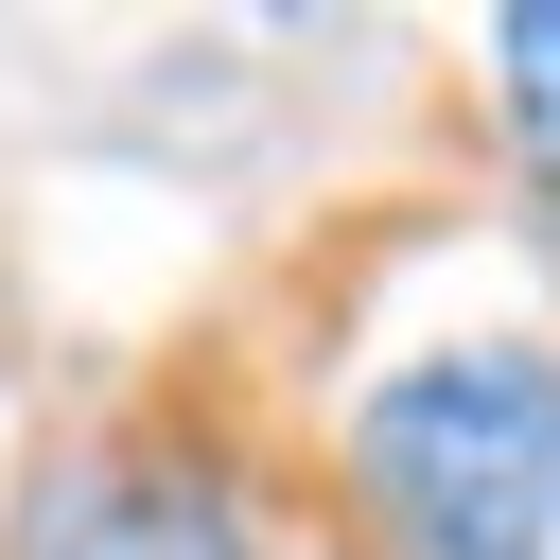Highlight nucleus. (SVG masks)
Masks as SVG:
<instances>
[{
  "label": "nucleus",
  "mask_w": 560,
  "mask_h": 560,
  "mask_svg": "<svg viewBox=\"0 0 560 560\" xmlns=\"http://www.w3.org/2000/svg\"><path fill=\"white\" fill-rule=\"evenodd\" d=\"M385 560H560V350H420L350 420Z\"/></svg>",
  "instance_id": "nucleus-1"
},
{
  "label": "nucleus",
  "mask_w": 560,
  "mask_h": 560,
  "mask_svg": "<svg viewBox=\"0 0 560 560\" xmlns=\"http://www.w3.org/2000/svg\"><path fill=\"white\" fill-rule=\"evenodd\" d=\"M18 560H262V542H245L228 472H192V455H70V472H35Z\"/></svg>",
  "instance_id": "nucleus-2"
},
{
  "label": "nucleus",
  "mask_w": 560,
  "mask_h": 560,
  "mask_svg": "<svg viewBox=\"0 0 560 560\" xmlns=\"http://www.w3.org/2000/svg\"><path fill=\"white\" fill-rule=\"evenodd\" d=\"M490 70H508V122H525V158H542V192H560V0H525V18L490 35Z\"/></svg>",
  "instance_id": "nucleus-3"
}]
</instances>
